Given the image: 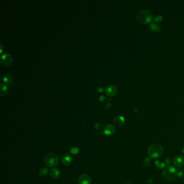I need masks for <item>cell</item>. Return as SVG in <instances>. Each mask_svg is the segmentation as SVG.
Here are the masks:
<instances>
[{"instance_id":"6da1fadb","label":"cell","mask_w":184,"mask_h":184,"mask_svg":"<svg viewBox=\"0 0 184 184\" xmlns=\"http://www.w3.org/2000/svg\"><path fill=\"white\" fill-rule=\"evenodd\" d=\"M153 17L152 12L148 10H140L137 15V20L143 24H149L152 21Z\"/></svg>"},{"instance_id":"7a4b0ae2","label":"cell","mask_w":184,"mask_h":184,"mask_svg":"<svg viewBox=\"0 0 184 184\" xmlns=\"http://www.w3.org/2000/svg\"><path fill=\"white\" fill-rule=\"evenodd\" d=\"M162 176L164 179L167 182H172L176 179L177 176L176 168L172 166H167L165 167L162 172Z\"/></svg>"},{"instance_id":"3957f363","label":"cell","mask_w":184,"mask_h":184,"mask_svg":"<svg viewBox=\"0 0 184 184\" xmlns=\"http://www.w3.org/2000/svg\"><path fill=\"white\" fill-rule=\"evenodd\" d=\"M162 153L163 147L159 144H152L149 147L148 153L151 158H159L162 155Z\"/></svg>"},{"instance_id":"277c9868","label":"cell","mask_w":184,"mask_h":184,"mask_svg":"<svg viewBox=\"0 0 184 184\" xmlns=\"http://www.w3.org/2000/svg\"><path fill=\"white\" fill-rule=\"evenodd\" d=\"M59 159L58 156L55 153L50 152L48 153L45 157V162L49 167L55 166L58 163Z\"/></svg>"},{"instance_id":"5b68a950","label":"cell","mask_w":184,"mask_h":184,"mask_svg":"<svg viewBox=\"0 0 184 184\" xmlns=\"http://www.w3.org/2000/svg\"><path fill=\"white\" fill-rule=\"evenodd\" d=\"M13 58L10 54L5 53L1 57V62L4 65H9L13 62Z\"/></svg>"},{"instance_id":"8992f818","label":"cell","mask_w":184,"mask_h":184,"mask_svg":"<svg viewBox=\"0 0 184 184\" xmlns=\"http://www.w3.org/2000/svg\"><path fill=\"white\" fill-rule=\"evenodd\" d=\"M78 182L79 184H91V179L87 174H82L79 177Z\"/></svg>"},{"instance_id":"52a82bcc","label":"cell","mask_w":184,"mask_h":184,"mask_svg":"<svg viewBox=\"0 0 184 184\" xmlns=\"http://www.w3.org/2000/svg\"><path fill=\"white\" fill-rule=\"evenodd\" d=\"M105 92L108 96H114L117 93V88L114 85L111 84L106 87V89H105Z\"/></svg>"},{"instance_id":"ba28073f","label":"cell","mask_w":184,"mask_h":184,"mask_svg":"<svg viewBox=\"0 0 184 184\" xmlns=\"http://www.w3.org/2000/svg\"><path fill=\"white\" fill-rule=\"evenodd\" d=\"M115 130L116 129L113 125L111 124L107 125L104 128L103 133L106 135L109 136V135H112L114 133V132H115Z\"/></svg>"},{"instance_id":"9c48e42d","label":"cell","mask_w":184,"mask_h":184,"mask_svg":"<svg viewBox=\"0 0 184 184\" xmlns=\"http://www.w3.org/2000/svg\"><path fill=\"white\" fill-rule=\"evenodd\" d=\"M174 164L178 167H181L184 165V156L178 155L174 159Z\"/></svg>"},{"instance_id":"30bf717a","label":"cell","mask_w":184,"mask_h":184,"mask_svg":"<svg viewBox=\"0 0 184 184\" xmlns=\"http://www.w3.org/2000/svg\"><path fill=\"white\" fill-rule=\"evenodd\" d=\"M72 159L70 155H69V154H65L64 156L62 157V162L65 166H69L71 164L72 162Z\"/></svg>"},{"instance_id":"8fae6325","label":"cell","mask_w":184,"mask_h":184,"mask_svg":"<svg viewBox=\"0 0 184 184\" xmlns=\"http://www.w3.org/2000/svg\"><path fill=\"white\" fill-rule=\"evenodd\" d=\"M113 123L117 126H121L125 123V119L122 116H117L113 119Z\"/></svg>"},{"instance_id":"7c38bea8","label":"cell","mask_w":184,"mask_h":184,"mask_svg":"<svg viewBox=\"0 0 184 184\" xmlns=\"http://www.w3.org/2000/svg\"><path fill=\"white\" fill-rule=\"evenodd\" d=\"M61 174V171L58 168H53L50 171V176L54 179H56L58 178Z\"/></svg>"},{"instance_id":"4fadbf2b","label":"cell","mask_w":184,"mask_h":184,"mask_svg":"<svg viewBox=\"0 0 184 184\" xmlns=\"http://www.w3.org/2000/svg\"><path fill=\"white\" fill-rule=\"evenodd\" d=\"M13 79V75L10 72H7L3 77V80L6 83H10Z\"/></svg>"},{"instance_id":"5bb4252c","label":"cell","mask_w":184,"mask_h":184,"mask_svg":"<svg viewBox=\"0 0 184 184\" xmlns=\"http://www.w3.org/2000/svg\"><path fill=\"white\" fill-rule=\"evenodd\" d=\"M0 94L1 96H5L8 93L9 89L5 84H1L0 86Z\"/></svg>"},{"instance_id":"9a60e30c","label":"cell","mask_w":184,"mask_h":184,"mask_svg":"<svg viewBox=\"0 0 184 184\" xmlns=\"http://www.w3.org/2000/svg\"><path fill=\"white\" fill-rule=\"evenodd\" d=\"M150 28L154 32H158L161 30V26L159 25L156 23H152L150 26Z\"/></svg>"},{"instance_id":"2e32d148","label":"cell","mask_w":184,"mask_h":184,"mask_svg":"<svg viewBox=\"0 0 184 184\" xmlns=\"http://www.w3.org/2000/svg\"><path fill=\"white\" fill-rule=\"evenodd\" d=\"M48 173V169L47 167H43L38 172V174L40 176L44 177L46 176Z\"/></svg>"},{"instance_id":"e0dca14e","label":"cell","mask_w":184,"mask_h":184,"mask_svg":"<svg viewBox=\"0 0 184 184\" xmlns=\"http://www.w3.org/2000/svg\"><path fill=\"white\" fill-rule=\"evenodd\" d=\"M70 153H72V155H76L79 153V149L77 147H72L70 150Z\"/></svg>"},{"instance_id":"ac0fdd59","label":"cell","mask_w":184,"mask_h":184,"mask_svg":"<svg viewBox=\"0 0 184 184\" xmlns=\"http://www.w3.org/2000/svg\"><path fill=\"white\" fill-rule=\"evenodd\" d=\"M151 161V159L150 158H146L145 160V161H144V165L147 166H148L149 165H150Z\"/></svg>"},{"instance_id":"d6986e66","label":"cell","mask_w":184,"mask_h":184,"mask_svg":"<svg viewBox=\"0 0 184 184\" xmlns=\"http://www.w3.org/2000/svg\"><path fill=\"white\" fill-rule=\"evenodd\" d=\"M95 127L97 130H101L103 126L101 123H96L95 125Z\"/></svg>"},{"instance_id":"ffe728a7","label":"cell","mask_w":184,"mask_h":184,"mask_svg":"<svg viewBox=\"0 0 184 184\" xmlns=\"http://www.w3.org/2000/svg\"><path fill=\"white\" fill-rule=\"evenodd\" d=\"M161 20H162V16H158L155 18V21L156 22H160Z\"/></svg>"},{"instance_id":"44dd1931","label":"cell","mask_w":184,"mask_h":184,"mask_svg":"<svg viewBox=\"0 0 184 184\" xmlns=\"http://www.w3.org/2000/svg\"><path fill=\"white\" fill-rule=\"evenodd\" d=\"M105 96H103V95H101V96H99V101H103V100H104V99H105Z\"/></svg>"},{"instance_id":"7402d4cb","label":"cell","mask_w":184,"mask_h":184,"mask_svg":"<svg viewBox=\"0 0 184 184\" xmlns=\"http://www.w3.org/2000/svg\"><path fill=\"white\" fill-rule=\"evenodd\" d=\"M103 90H104L103 87H102V86H98L97 87V90L99 92H102V91H103Z\"/></svg>"},{"instance_id":"603a6c76","label":"cell","mask_w":184,"mask_h":184,"mask_svg":"<svg viewBox=\"0 0 184 184\" xmlns=\"http://www.w3.org/2000/svg\"><path fill=\"white\" fill-rule=\"evenodd\" d=\"M0 47H1V48H0V49H1V50H0V53H2V51H3V47L2 44H0Z\"/></svg>"},{"instance_id":"cb8c5ba5","label":"cell","mask_w":184,"mask_h":184,"mask_svg":"<svg viewBox=\"0 0 184 184\" xmlns=\"http://www.w3.org/2000/svg\"><path fill=\"white\" fill-rule=\"evenodd\" d=\"M183 152L184 153V147L183 148Z\"/></svg>"}]
</instances>
